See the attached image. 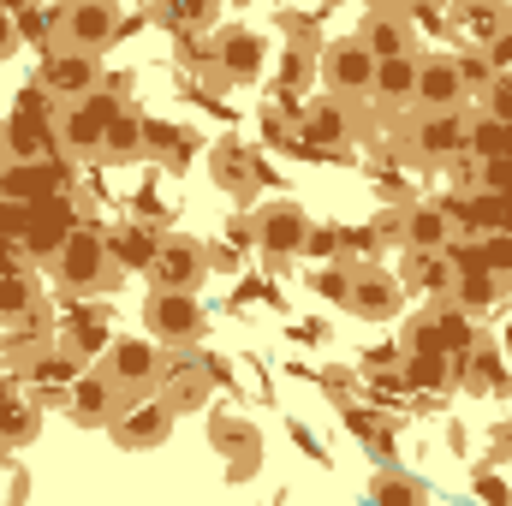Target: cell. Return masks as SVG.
Listing matches in <instances>:
<instances>
[{
	"label": "cell",
	"mask_w": 512,
	"mask_h": 506,
	"mask_svg": "<svg viewBox=\"0 0 512 506\" xmlns=\"http://www.w3.org/2000/svg\"><path fill=\"white\" fill-rule=\"evenodd\" d=\"M370 501H405V506H417V501H429V489H423L417 477H405V471L382 465V471L370 477Z\"/></svg>",
	"instance_id": "obj_34"
},
{
	"label": "cell",
	"mask_w": 512,
	"mask_h": 506,
	"mask_svg": "<svg viewBox=\"0 0 512 506\" xmlns=\"http://www.w3.org/2000/svg\"><path fill=\"white\" fill-rule=\"evenodd\" d=\"M399 280H405V292L417 286V292H429V298L441 304V298H453L459 268H453V256H447V251H411V262L399 268Z\"/></svg>",
	"instance_id": "obj_25"
},
{
	"label": "cell",
	"mask_w": 512,
	"mask_h": 506,
	"mask_svg": "<svg viewBox=\"0 0 512 506\" xmlns=\"http://www.w3.org/2000/svg\"><path fill=\"white\" fill-rule=\"evenodd\" d=\"M471 90L453 66V54H417V108H459Z\"/></svg>",
	"instance_id": "obj_21"
},
{
	"label": "cell",
	"mask_w": 512,
	"mask_h": 506,
	"mask_svg": "<svg viewBox=\"0 0 512 506\" xmlns=\"http://www.w3.org/2000/svg\"><path fill=\"white\" fill-rule=\"evenodd\" d=\"M304 280H310V292H316L322 304L346 310V298H352V262H340V256H334V262H316Z\"/></svg>",
	"instance_id": "obj_33"
},
{
	"label": "cell",
	"mask_w": 512,
	"mask_h": 506,
	"mask_svg": "<svg viewBox=\"0 0 512 506\" xmlns=\"http://www.w3.org/2000/svg\"><path fill=\"white\" fill-rule=\"evenodd\" d=\"M483 108H489V120H501V126L512 131V72H495V78H489Z\"/></svg>",
	"instance_id": "obj_40"
},
{
	"label": "cell",
	"mask_w": 512,
	"mask_h": 506,
	"mask_svg": "<svg viewBox=\"0 0 512 506\" xmlns=\"http://www.w3.org/2000/svg\"><path fill=\"white\" fill-rule=\"evenodd\" d=\"M120 405H126V393L114 387L108 370H78L72 387H66V417H72L78 429H108Z\"/></svg>",
	"instance_id": "obj_14"
},
{
	"label": "cell",
	"mask_w": 512,
	"mask_h": 506,
	"mask_svg": "<svg viewBox=\"0 0 512 506\" xmlns=\"http://www.w3.org/2000/svg\"><path fill=\"white\" fill-rule=\"evenodd\" d=\"M209 179H215L233 203H251L256 179H262V155H256L251 143H215V149H209Z\"/></svg>",
	"instance_id": "obj_16"
},
{
	"label": "cell",
	"mask_w": 512,
	"mask_h": 506,
	"mask_svg": "<svg viewBox=\"0 0 512 506\" xmlns=\"http://www.w3.org/2000/svg\"><path fill=\"white\" fill-rule=\"evenodd\" d=\"M495 298H501V274H495V268H483V262L459 268V280H453V304H459V310L483 316V310H489Z\"/></svg>",
	"instance_id": "obj_28"
},
{
	"label": "cell",
	"mask_w": 512,
	"mask_h": 506,
	"mask_svg": "<svg viewBox=\"0 0 512 506\" xmlns=\"http://www.w3.org/2000/svg\"><path fill=\"white\" fill-rule=\"evenodd\" d=\"M54 36L60 48H114V36H126V6L120 0H60L54 6Z\"/></svg>",
	"instance_id": "obj_2"
},
{
	"label": "cell",
	"mask_w": 512,
	"mask_h": 506,
	"mask_svg": "<svg viewBox=\"0 0 512 506\" xmlns=\"http://www.w3.org/2000/svg\"><path fill=\"white\" fill-rule=\"evenodd\" d=\"M42 435V399L24 387H0V459Z\"/></svg>",
	"instance_id": "obj_18"
},
{
	"label": "cell",
	"mask_w": 512,
	"mask_h": 506,
	"mask_svg": "<svg viewBox=\"0 0 512 506\" xmlns=\"http://www.w3.org/2000/svg\"><path fill=\"white\" fill-rule=\"evenodd\" d=\"M489 459H512V417H501L489 429Z\"/></svg>",
	"instance_id": "obj_46"
},
{
	"label": "cell",
	"mask_w": 512,
	"mask_h": 506,
	"mask_svg": "<svg viewBox=\"0 0 512 506\" xmlns=\"http://www.w3.org/2000/svg\"><path fill=\"white\" fill-rule=\"evenodd\" d=\"M304 239H310L304 203H292V197L256 203V251L268 256V262H298L304 256Z\"/></svg>",
	"instance_id": "obj_8"
},
{
	"label": "cell",
	"mask_w": 512,
	"mask_h": 506,
	"mask_svg": "<svg viewBox=\"0 0 512 506\" xmlns=\"http://www.w3.org/2000/svg\"><path fill=\"white\" fill-rule=\"evenodd\" d=\"M0 197H6V179H0Z\"/></svg>",
	"instance_id": "obj_49"
},
{
	"label": "cell",
	"mask_w": 512,
	"mask_h": 506,
	"mask_svg": "<svg viewBox=\"0 0 512 506\" xmlns=\"http://www.w3.org/2000/svg\"><path fill=\"white\" fill-rule=\"evenodd\" d=\"M405 358H447V340H441L435 310L417 316V322H405Z\"/></svg>",
	"instance_id": "obj_35"
},
{
	"label": "cell",
	"mask_w": 512,
	"mask_h": 506,
	"mask_svg": "<svg viewBox=\"0 0 512 506\" xmlns=\"http://www.w3.org/2000/svg\"><path fill=\"white\" fill-rule=\"evenodd\" d=\"M173 423H179V411L167 405V393H137V399H126V405L114 411L108 435H114L120 453H155V447L173 435Z\"/></svg>",
	"instance_id": "obj_4"
},
{
	"label": "cell",
	"mask_w": 512,
	"mask_h": 506,
	"mask_svg": "<svg viewBox=\"0 0 512 506\" xmlns=\"http://www.w3.org/2000/svg\"><path fill=\"white\" fill-rule=\"evenodd\" d=\"M120 108H126V102L108 96V90H90L84 102H66V114L54 120V143H60L66 155H102V131H108V120H114Z\"/></svg>",
	"instance_id": "obj_7"
},
{
	"label": "cell",
	"mask_w": 512,
	"mask_h": 506,
	"mask_svg": "<svg viewBox=\"0 0 512 506\" xmlns=\"http://www.w3.org/2000/svg\"><path fill=\"white\" fill-rule=\"evenodd\" d=\"M298 126H304V143H310V149H340V143L352 137V102H346V96H316V102L298 114Z\"/></svg>",
	"instance_id": "obj_22"
},
{
	"label": "cell",
	"mask_w": 512,
	"mask_h": 506,
	"mask_svg": "<svg viewBox=\"0 0 512 506\" xmlns=\"http://www.w3.org/2000/svg\"><path fill=\"white\" fill-rule=\"evenodd\" d=\"M483 54H489V66H495V72H512V30H501Z\"/></svg>",
	"instance_id": "obj_45"
},
{
	"label": "cell",
	"mask_w": 512,
	"mask_h": 506,
	"mask_svg": "<svg viewBox=\"0 0 512 506\" xmlns=\"http://www.w3.org/2000/svg\"><path fill=\"white\" fill-rule=\"evenodd\" d=\"M346 310L358 322H393V316H405V280L393 268H382V262H352V298H346Z\"/></svg>",
	"instance_id": "obj_9"
},
{
	"label": "cell",
	"mask_w": 512,
	"mask_h": 506,
	"mask_svg": "<svg viewBox=\"0 0 512 506\" xmlns=\"http://www.w3.org/2000/svg\"><path fill=\"white\" fill-rule=\"evenodd\" d=\"M310 72H316V66H310V48H304V42H292V48H286V60H280V84H286V90H304V78H310Z\"/></svg>",
	"instance_id": "obj_41"
},
{
	"label": "cell",
	"mask_w": 512,
	"mask_h": 506,
	"mask_svg": "<svg viewBox=\"0 0 512 506\" xmlns=\"http://www.w3.org/2000/svg\"><path fill=\"white\" fill-rule=\"evenodd\" d=\"M143 155L161 161V167H185L191 161V137L167 120H143Z\"/></svg>",
	"instance_id": "obj_32"
},
{
	"label": "cell",
	"mask_w": 512,
	"mask_h": 506,
	"mask_svg": "<svg viewBox=\"0 0 512 506\" xmlns=\"http://www.w3.org/2000/svg\"><path fill=\"white\" fill-rule=\"evenodd\" d=\"M30 298H36V292H30V280L6 268V274H0V322L12 328L18 316H36V310H30Z\"/></svg>",
	"instance_id": "obj_36"
},
{
	"label": "cell",
	"mask_w": 512,
	"mask_h": 506,
	"mask_svg": "<svg viewBox=\"0 0 512 506\" xmlns=\"http://www.w3.org/2000/svg\"><path fill=\"white\" fill-rule=\"evenodd\" d=\"M102 370L114 376V387L137 399V393H149L155 381H161V346L149 340V334H126V340H108V352H102Z\"/></svg>",
	"instance_id": "obj_12"
},
{
	"label": "cell",
	"mask_w": 512,
	"mask_h": 506,
	"mask_svg": "<svg viewBox=\"0 0 512 506\" xmlns=\"http://www.w3.org/2000/svg\"><path fill=\"white\" fill-rule=\"evenodd\" d=\"M405 251H453V221L435 203L405 209Z\"/></svg>",
	"instance_id": "obj_27"
},
{
	"label": "cell",
	"mask_w": 512,
	"mask_h": 506,
	"mask_svg": "<svg viewBox=\"0 0 512 506\" xmlns=\"http://www.w3.org/2000/svg\"><path fill=\"white\" fill-rule=\"evenodd\" d=\"M358 36H364V48H370L376 60H387V54H405L417 30H411V12H405V6H393V0H376V6L364 12Z\"/></svg>",
	"instance_id": "obj_20"
},
{
	"label": "cell",
	"mask_w": 512,
	"mask_h": 506,
	"mask_svg": "<svg viewBox=\"0 0 512 506\" xmlns=\"http://www.w3.org/2000/svg\"><path fill=\"white\" fill-rule=\"evenodd\" d=\"M6 149H12L18 161H36V155L48 149V131L36 126V120H12V126H6Z\"/></svg>",
	"instance_id": "obj_38"
},
{
	"label": "cell",
	"mask_w": 512,
	"mask_h": 506,
	"mask_svg": "<svg viewBox=\"0 0 512 506\" xmlns=\"http://www.w3.org/2000/svg\"><path fill=\"white\" fill-rule=\"evenodd\" d=\"M209 66H215V78H227V84H256V78L268 72V36L251 30V24L221 30V36H215Z\"/></svg>",
	"instance_id": "obj_13"
},
{
	"label": "cell",
	"mask_w": 512,
	"mask_h": 506,
	"mask_svg": "<svg viewBox=\"0 0 512 506\" xmlns=\"http://www.w3.org/2000/svg\"><path fill=\"white\" fill-rule=\"evenodd\" d=\"M370 96L387 102V108H417V48L376 60V84H370Z\"/></svg>",
	"instance_id": "obj_23"
},
{
	"label": "cell",
	"mask_w": 512,
	"mask_h": 506,
	"mask_svg": "<svg viewBox=\"0 0 512 506\" xmlns=\"http://www.w3.org/2000/svg\"><path fill=\"white\" fill-rule=\"evenodd\" d=\"M209 447H215L221 459H233V477H245L256 459H262V435H256V423L233 417V411H209Z\"/></svg>",
	"instance_id": "obj_19"
},
{
	"label": "cell",
	"mask_w": 512,
	"mask_h": 506,
	"mask_svg": "<svg viewBox=\"0 0 512 506\" xmlns=\"http://www.w3.org/2000/svg\"><path fill=\"white\" fill-rule=\"evenodd\" d=\"M453 387L471 393V399H495V393H507L512 387V364H507V352H501V340L477 334V340L453 358Z\"/></svg>",
	"instance_id": "obj_10"
},
{
	"label": "cell",
	"mask_w": 512,
	"mask_h": 506,
	"mask_svg": "<svg viewBox=\"0 0 512 506\" xmlns=\"http://www.w3.org/2000/svg\"><path fill=\"white\" fill-rule=\"evenodd\" d=\"M54 340H60L78 364H102V352H108V340H114V334H108V322H102L96 310H78V316H66V322H60V334H54Z\"/></svg>",
	"instance_id": "obj_26"
},
{
	"label": "cell",
	"mask_w": 512,
	"mask_h": 506,
	"mask_svg": "<svg viewBox=\"0 0 512 506\" xmlns=\"http://www.w3.org/2000/svg\"><path fill=\"white\" fill-rule=\"evenodd\" d=\"M155 387L167 393L173 411H197V405H209V364H203V358L161 364V381H155Z\"/></svg>",
	"instance_id": "obj_24"
},
{
	"label": "cell",
	"mask_w": 512,
	"mask_h": 506,
	"mask_svg": "<svg viewBox=\"0 0 512 506\" xmlns=\"http://www.w3.org/2000/svg\"><path fill=\"white\" fill-rule=\"evenodd\" d=\"M0 6H6V12H24V6H30V0H0Z\"/></svg>",
	"instance_id": "obj_48"
},
{
	"label": "cell",
	"mask_w": 512,
	"mask_h": 506,
	"mask_svg": "<svg viewBox=\"0 0 512 506\" xmlns=\"http://www.w3.org/2000/svg\"><path fill=\"white\" fill-rule=\"evenodd\" d=\"M453 66H459L465 90H477V96H483V90H489V78H495V66H489V54H483V48H459V54H453Z\"/></svg>",
	"instance_id": "obj_39"
},
{
	"label": "cell",
	"mask_w": 512,
	"mask_h": 506,
	"mask_svg": "<svg viewBox=\"0 0 512 506\" xmlns=\"http://www.w3.org/2000/svg\"><path fill=\"white\" fill-rule=\"evenodd\" d=\"M42 90L54 102H84L90 90H102V66L90 48H54L48 66H42Z\"/></svg>",
	"instance_id": "obj_15"
},
{
	"label": "cell",
	"mask_w": 512,
	"mask_h": 506,
	"mask_svg": "<svg viewBox=\"0 0 512 506\" xmlns=\"http://www.w3.org/2000/svg\"><path fill=\"white\" fill-rule=\"evenodd\" d=\"M155 12H161L167 30H179V36H203V30H215L221 0H155Z\"/></svg>",
	"instance_id": "obj_29"
},
{
	"label": "cell",
	"mask_w": 512,
	"mask_h": 506,
	"mask_svg": "<svg viewBox=\"0 0 512 506\" xmlns=\"http://www.w3.org/2000/svg\"><path fill=\"white\" fill-rule=\"evenodd\" d=\"M155 245H161V239H155L143 221H120V227L108 233L114 262H120V268H143V274H149V262H155Z\"/></svg>",
	"instance_id": "obj_30"
},
{
	"label": "cell",
	"mask_w": 512,
	"mask_h": 506,
	"mask_svg": "<svg viewBox=\"0 0 512 506\" xmlns=\"http://www.w3.org/2000/svg\"><path fill=\"white\" fill-rule=\"evenodd\" d=\"M209 274H215V268H209V245H203V239L173 233V239H161V245H155L149 286H167V292H197Z\"/></svg>",
	"instance_id": "obj_11"
},
{
	"label": "cell",
	"mask_w": 512,
	"mask_h": 506,
	"mask_svg": "<svg viewBox=\"0 0 512 506\" xmlns=\"http://www.w3.org/2000/svg\"><path fill=\"white\" fill-rule=\"evenodd\" d=\"M316 78H322L328 96L358 102V96H370V84H376V54L364 48L358 30H352V36H334V42L316 54Z\"/></svg>",
	"instance_id": "obj_5"
},
{
	"label": "cell",
	"mask_w": 512,
	"mask_h": 506,
	"mask_svg": "<svg viewBox=\"0 0 512 506\" xmlns=\"http://www.w3.org/2000/svg\"><path fill=\"white\" fill-rule=\"evenodd\" d=\"M48 274H54V286L66 298H96V292L120 286V262L108 251V233H96L84 221H72V233L60 239V251L48 256Z\"/></svg>",
	"instance_id": "obj_1"
},
{
	"label": "cell",
	"mask_w": 512,
	"mask_h": 506,
	"mask_svg": "<svg viewBox=\"0 0 512 506\" xmlns=\"http://www.w3.org/2000/svg\"><path fill=\"white\" fill-rule=\"evenodd\" d=\"M18 42H24L18 12H6V6H0V60H12V54H18Z\"/></svg>",
	"instance_id": "obj_43"
},
{
	"label": "cell",
	"mask_w": 512,
	"mask_h": 506,
	"mask_svg": "<svg viewBox=\"0 0 512 506\" xmlns=\"http://www.w3.org/2000/svg\"><path fill=\"white\" fill-rule=\"evenodd\" d=\"M471 495H483V501H512V489L495 477V471H477V483H471Z\"/></svg>",
	"instance_id": "obj_44"
},
{
	"label": "cell",
	"mask_w": 512,
	"mask_h": 506,
	"mask_svg": "<svg viewBox=\"0 0 512 506\" xmlns=\"http://www.w3.org/2000/svg\"><path fill=\"white\" fill-rule=\"evenodd\" d=\"M209 328V310L197 304V292H167V286H149V304H143V334L155 346H197Z\"/></svg>",
	"instance_id": "obj_3"
},
{
	"label": "cell",
	"mask_w": 512,
	"mask_h": 506,
	"mask_svg": "<svg viewBox=\"0 0 512 506\" xmlns=\"http://www.w3.org/2000/svg\"><path fill=\"white\" fill-rule=\"evenodd\" d=\"M501 352H507V364H512V316H507V328H501Z\"/></svg>",
	"instance_id": "obj_47"
},
{
	"label": "cell",
	"mask_w": 512,
	"mask_h": 506,
	"mask_svg": "<svg viewBox=\"0 0 512 506\" xmlns=\"http://www.w3.org/2000/svg\"><path fill=\"white\" fill-rule=\"evenodd\" d=\"M447 18L465 48H489L501 30H512V0H447Z\"/></svg>",
	"instance_id": "obj_17"
},
{
	"label": "cell",
	"mask_w": 512,
	"mask_h": 506,
	"mask_svg": "<svg viewBox=\"0 0 512 506\" xmlns=\"http://www.w3.org/2000/svg\"><path fill=\"white\" fill-rule=\"evenodd\" d=\"M304 256H310V262H334V256H340V227H316V221H310Z\"/></svg>",
	"instance_id": "obj_42"
},
{
	"label": "cell",
	"mask_w": 512,
	"mask_h": 506,
	"mask_svg": "<svg viewBox=\"0 0 512 506\" xmlns=\"http://www.w3.org/2000/svg\"><path fill=\"white\" fill-rule=\"evenodd\" d=\"M405 143H411L417 161L447 167V161H459L471 149V120L459 108H417V120L405 126Z\"/></svg>",
	"instance_id": "obj_6"
},
{
	"label": "cell",
	"mask_w": 512,
	"mask_h": 506,
	"mask_svg": "<svg viewBox=\"0 0 512 506\" xmlns=\"http://www.w3.org/2000/svg\"><path fill=\"white\" fill-rule=\"evenodd\" d=\"M382 245V227H340V262H376Z\"/></svg>",
	"instance_id": "obj_37"
},
{
	"label": "cell",
	"mask_w": 512,
	"mask_h": 506,
	"mask_svg": "<svg viewBox=\"0 0 512 506\" xmlns=\"http://www.w3.org/2000/svg\"><path fill=\"white\" fill-rule=\"evenodd\" d=\"M102 155H108V161H120V167L143 161V114L120 108V114L108 120V131H102Z\"/></svg>",
	"instance_id": "obj_31"
}]
</instances>
